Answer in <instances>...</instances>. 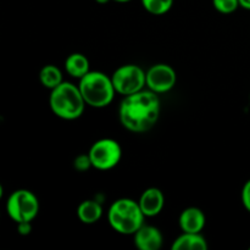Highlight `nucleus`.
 <instances>
[{
	"instance_id": "obj_1",
	"label": "nucleus",
	"mask_w": 250,
	"mask_h": 250,
	"mask_svg": "<svg viewBox=\"0 0 250 250\" xmlns=\"http://www.w3.org/2000/svg\"><path fill=\"white\" fill-rule=\"evenodd\" d=\"M160 111L159 94L144 88L141 92L124 97L119 106V119L127 131L144 133L155 126Z\"/></svg>"
},
{
	"instance_id": "obj_2",
	"label": "nucleus",
	"mask_w": 250,
	"mask_h": 250,
	"mask_svg": "<svg viewBox=\"0 0 250 250\" xmlns=\"http://www.w3.org/2000/svg\"><path fill=\"white\" fill-rule=\"evenodd\" d=\"M85 102L78 85L63 81L61 84L50 90L49 106L59 119L77 120L82 116L85 109Z\"/></svg>"
},
{
	"instance_id": "obj_3",
	"label": "nucleus",
	"mask_w": 250,
	"mask_h": 250,
	"mask_svg": "<svg viewBox=\"0 0 250 250\" xmlns=\"http://www.w3.org/2000/svg\"><path fill=\"white\" fill-rule=\"evenodd\" d=\"M144 216L137 200L120 198L115 200L107 211V221L115 232L124 236H133L144 225Z\"/></svg>"
},
{
	"instance_id": "obj_4",
	"label": "nucleus",
	"mask_w": 250,
	"mask_h": 250,
	"mask_svg": "<svg viewBox=\"0 0 250 250\" xmlns=\"http://www.w3.org/2000/svg\"><path fill=\"white\" fill-rule=\"evenodd\" d=\"M78 88L82 93L85 104L95 109L109 106L116 94L111 77L102 71L90 70L81 78Z\"/></svg>"
},
{
	"instance_id": "obj_5",
	"label": "nucleus",
	"mask_w": 250,
	"mask_h": 250,
	"mask_svg": "<svg viewBox=\"0 0 250 250\" xmlns=\"http://www.w3.org/2000/svg\"><path fill=\"white\" fill-rule=\"evenodd\" d=\"M6 212L16 224L32 222L39 214V200L28 189H17L6 200Z\"/></svg>"
},
{
	"instance_id": "obj_6",
	"label": "nucleus",
	"mask_w": 250,
	"mask_h": 250,
	"mask_svg": "<svg viewBox=\"0 0 250 250\" xmlns=\"http://www.w3.org/2000/svg\"><path fill=\"white\" fill-rule=\"evenodd\" d=\"M111 80L116 93L122 97L141 92L146 87V72L134 63L117 67L112 73Z\"/></svg>"
},
{
	"instance_id": "obj_7",
	"label": "nucleus",
	"mask_w": 250,
	"mask_h": 250,
	"mask_svg": "<svg viewBox=\"0 0 250 250\" xmlns=\"http://www.w3.org/2000/svg\"><path fill=\"white\" fill-rule=\"evenodd\" d=\"M93 168L107 171L119 165L122 158L121 146L112 138H102L92 144L88 151Z\"/></svg>"
},
{
	"instance_id": "obj_8",
	"label": "nucleus",
	"mask_w": 250,
	"mask_h": 250,
	"mask_svg": "<svg viewBox=\"0 0 250 250\" xmlns=\"http://www.w3.org/2000/svg\"><path fill=\"white\" fill-rule=\"evenodd\" d=\"M177 82V73L167 63H155L146 71V88L156 94L167 93Z\"/></svg>"
},
{
	"instance_id": "obj_9",
	"label": "nucleus",
	"mask_w": 250,
	"mask_h": 250,
	"mask_svg": "<svg viewBox=\"0 0 250 250\" xmlns=\"http://www.w3.org/2000/svg\"><path fill=\"white\" fill-rule=\"evenodd\" d=\"M133 241L139 250H159L163 247L164 237L158 227L143 225L133 234Z\"/></svg>"
},
{
	"instance_id": "obj_10",
	"label": "nucleus",
	"mask_w": 250,
	"mask_h": 250,
	"mask_svg": "<svg viewBox=\"0 0 250 250\" xmlns=\"http://www.w3.org/2000/svg\"><path fill=\"white\" fill-rule=\"evenodd\" d=\"M138 204L144 216L154 217L163 211L164 205H165V197L159 188H146L139 197Z\"/></svg>"
},
{
	"instance_id": "obj_11",
	"label": "nucleus",
	"mask_w": 250,
	"mask_h": 250,
	"mask_svg": "<svg viewBox=\"0 0 250 250\" xmlns=\"http://www.w3.org/2000/svg\"><path fill=\"white\" fill-rule=\"evenodd\" d=\"M182 232H192V233H202L207 224V217L204 211L199 208L190 207L183 210L178 219Z\"/></svg>"
},
{
	"instance_id": "obj_12",
	"label": "nucleus",
	"mask_w": 250,
	"mask_h": 250,
	"mask_svg": "<svg viewBox=\"0 0 250 250\" xmlns=\"http://www.w3.org/2000/svg\"><path fill=\"white\" fill-rule=\"evenodd\" d=\"M208 242L202 233L182 232L181 236L173 241L172 250H207Z\"/></svg>"
},
{
	"instance_id": "obj_13",
	"label": "nucleus",
	"mask_w": 250,
	"mask_h": 250,
	"mask_svg": "<svg viewBox=\"0 0 250 250\" xmlns=\"http://www.w3.org/2000/svg\"><path fill=\"white\" fill-rule=\"evenodd\" d=\"M103 216V207L99 202L93 199L83 200L77 208V217L82 224H97Z\"/></svg>"
},
{
	"instance_id": "obj_14",
	"label": "nucleus",
	"mask_w": 250,
	"mask_h": 250,
	"mask_svg": "<svg viewBox=\"0 0 250 250\" xmlns=\"http://www.w3.org/2000/svg\"><path fill=\"white\" fill-rule=\"evenodd\" d=\"M65 70L71 77L81 80L90 71V62L85 55L81 53H72L66 58Z\"/></svg>"
},
{
	"instance_id": "obj_15",
	"label": "nucleus",
	"mask_w": 250,
	"mask_h": 250,
	"mask_svg": "<svg viewBox=\"0 0 250 250\" xmlns=\"http://www.w3.org/2000/svg\"><path fill=\"white\" fill-rule=\"evenodd\" d=\"M39 81L43 84V87L51 90L63 82L62 72L58 66L45 65L39 71Z\"/></svg>"
},
{
	"instance_id": "obj_16",
	"label": "nucleus",
	"mask_w": 250,
	"mask_h": 250,
	"mask_svg": "<svg viewBox=\"0 0 250 250\" xmlns=\"http://www.w3.org/2000/svg\"><path fill=\"white\" fill-rule=\"evenodd\" d=\"M141 2L146 11L155 16L167 14L173 5V0H141Z\"/></svg>"
},
{
	"instance_id": "obj_17",
	"label": "nucleus",
	"mask_w": 250,
	"mask_h": 250,
	"mask_svg": "<svg viewBox=\"0 0 250 250\" xmlns=\"http://www.w3.org/2000/svg\"><path fill=\"white\" fill-rule=\"evenodd\" d=\"M212 6L220 14L229 15L241 7V5H239V0H212Z\"/></svg>"
},
{
	"instance_id": "obj_18",
	"label": "nucleus",
	"mask_w": 250,
	"mask_h": 250,
	"mask_svg": "<svg viewBox=\"0 0 250 250\" xmlns=\"http://www.w3.org/2000/svg\"><path fill=\"white\" fill-rule=\"evenodd\" d=\"M73 167H75L76 171H80V172H85L89 168H92V160H90L88 153L76 156V159L73 160Z\"/></svg>"
},
{
	"instance_id": "obj_19",
	"label": "nucleus",
	"mask_w": 250,
	"mask_h": 250,
	"mask_svg": "<svg viewBox=\"0 0 250 250\" xmlns=\"http://www.w3.org/2000/svg\"><path fill=\"white\" fill-rule=\"evenodd\" d=\"M242 203H243L247 211L250 212V180L244 183L243 189H242Z\"/></svg>"
},
{
	"instance_id": "obj_20",
	"label": "nucleus",
	"mask_w": 250,
	"mask_h": 250,
	"mask_svg": "<svg viewBox=\"0 0 250 250\" xmlns=\"http://www.w3.org/2000/svg\"><path fill=\"white\" fill-rule=\"evenodd\" d=\"M32 222H20L17 224V231L22 236H27V234L31 233L32 231Z\"/></svg>"
},
{
	"instance_id": "obj_21",
	"label": "nucleus",
	"mask_w": 250,
	"mask_h": 250,
	"mask_svg": "<svg viewBox=\"0 0 250 250\" xmlns=\"http://www.w3.org/2000/svg\"><path fill=\"white\" fill-rule=\"evenodd\" d=\"M239 5L241 7L246 10H250V0H239Z\"/></svg>"
},
{
	"instance_id": "obj_22",
	"label": "nucleus",
	"mask_w": 250,
	"mask_h": 250,
	"mask_svg": "<svg viewBox=\"0 0 250 250\" xmlns=\"http://www.w3.org/2000/svg\"><path fill=\"white\" fill-rule=\"evenodd\" d=\"M95 1H97L98 4H106V2H109L110 0H95Z\"/></svg>"
},
{
	"instance_id": "obj_23",
	"label": "nucleus",
	"mask_w": 250,
	"mask_h": 250,
	"mask_svg": "<svg viewBox=\"0 0 250 250\" xmlns=\"http://www.w3.org/2000/svg\"><path fill=\"white\" fill-rule=\"evenodd\" d=\"M112 1H116V2H129L132 0H112Z\"/></svg>"
}]
</instances>
